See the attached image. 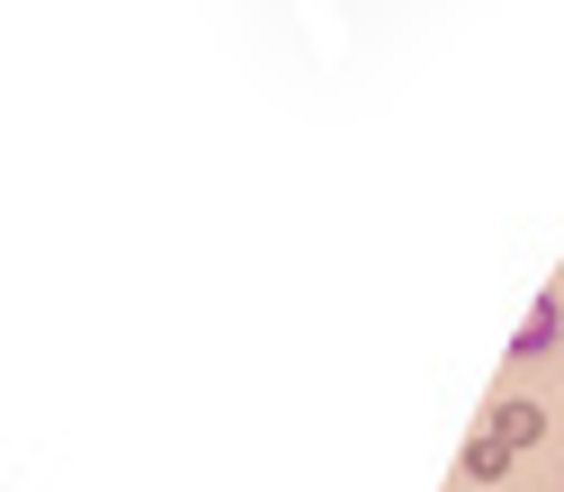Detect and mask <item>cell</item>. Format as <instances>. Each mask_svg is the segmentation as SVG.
<instances>
[{
    "instance_id": "3",
    "label": "cell",
    "mask_w": 564,
    "mask_h": 492,
    "mask_svg": "<svg viewBox=\"0 0 564 492\" xmlns=\"http://www.w3.org/2000/svg\"><path fill=\"white\" fill-rule=\"evenodd\" d=\"M502 466H511V448H502V439H492V430H484V439L466 448V474H502Z\"/></svg>"
},
{
    "instance_id": "1",
    "label": "cell",
    "mask_w": 564,
    "mask_h": 492,
    "mask_svg": "<svg viewBox=\"0 0 564 492\" xmlns=\"http://www.w3.org/2000/svg\"><path fill=\"white\" fill-rule=\"evenodd\" d=\"M492 439H502V448H538V439H546V412L520 403V394H511V403H492Z\"/></svg>"
},
{
    "instance_id": "2",
    "label": "cell",
    "mask_w": 564,
    "mask_h": 492,
    "mask_svg": "<svg viewBox=\"0 0 564 492\" xmlns=\"http://www.w3.org/2000/svg\"><path fill=\"white\" fill-rule=\"evenodd\" d=\"M555 331H564V305H555V296H538V305H529V322H520V340H511V359H546Z\"/></svg>"
}]
</instances>
